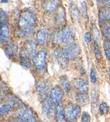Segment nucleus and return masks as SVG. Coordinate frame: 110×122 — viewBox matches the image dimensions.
Instances as JSON below:
<instances>
[{"label": "nucleus", "instance_id": "1", "mask_svg": "<svg viewBox=\"0 0 110 122\" xmlns=\"http://www.w3.org/2000/svg\"><path fill=\"white\" fill-rule=\"evenodd\" d=\"M46 56L47 51L45 50H42L35 54L33 58L34 65L38 72L45 73L46 69Z\"/></svg>", "mask_w": 110, "mask_h": 122}, {"label": "nucleus", "instance_id": "2", "mask_svg": "<svg viewBox=\"0 0 110 122\" xmlns=\"http://www.w3.org/2000/svg\"><path fill=\"white\" fill-rule=\"evenodd\" d=\"M36 22V17L32 12L24 11L20 15L19 25L22 29L33 28Z\"/></svg>", "mask_w": 110, "mask_h": 122}, {"label": "nucleus", "instance_id": "3", "mask_svg": "<svg viewBox=\"0 0 110 122\" xmlns=\"http://www.w3.org/2000/svg\"><path fill=\"white\" fill-rule=\"evenodd\" d=\"M81 113V107L79 105L69 103L65 109V114L67 119L70 122L76 121Z\"/></svg>", "mask_w": 110, "mask_h": 122}, {"label": "nucleus", "instance_id": "4", "mask_svg": "<svg viewBox=\"0 0 110 122\" xmlns=\"http://www.w3.org/2000/svg\"><path fill=\"white\" fill-rule=\"evenodd\" d=\"M63 51L67 59H73L79 54L80 48L79 46L74 41H69L65 46Z\"/></svg>", "mask_w": 110, "mask_h": 122}, {"label": "nucleus", "instance_id": "5", "mask_svg": "<svg viewBox=\"0 0 110 122\" xmlns=\"http://www.w3.org/2000/svg\"><path fill=\"white\" fill-rule=\"evenodd\" d=\"M64 96V92L59 86H55L52 88L50 95V101L53 107L60 104Z\"/></svg>", "mask_w": 110, "mask_h": 122}, {"label": "nucleus", "instance_id": "6", "mask_svg": "<svg viewBox=\"0 0 110 122\" xmlns=\"http://www.w3.org/2000/svg\"><path fill=\"white\" fill-rule=\"evenodd\" d=\"M51 90V86L47 82L41 81L39 82L37 84V94L44 101L47 99L48 95H50Z\"/></svg>", "mask_w": 110, "mask_h": 122}, {"label": "nucleus", "instance_id": "7", "mask_svg": "<svg viewBox=\"0 0 110 122\" xmlns=\"http://www.w3.org/2000/svg\"><path fill=\"white\" fill-rule=\"evenodd\" d=\"M54 56L56 61L62 68H64L67 66L68 63L67 58L65 56L63 50H61L60 48H57L54 51Z\"/></svg>", "mask_w": 110, "mask_h": 122}, {"label": "nucleus", "instance_id": "8", "mask_svg": "<svg viewBox=\"0 0 110 122\" xmlns=\"http://www.w3.org/2000/svg\"><path fill=\"white\" fill-rule=\"evenodd\" d=\"M98 20L100 24L110 20V8L107 7L101 8L98 12Z\"/></svg>", "mask_w": 110, "mask_h": 122}, {"label": "nucleus", "instance_id": "9", "mask_svg": "<svg viewBox=\"0 0 110 122\" xmlns=\"http://www.w3.org/2000/svg\"><path fill=\"white\" fill-rule=\"evenodd\" d=\"M91 110L94 114H97L98 111V102L99 96L98 92L95 89H92L91 95Z\"/></svg>", "mask_w": 110, "mask_h": 122}, {"label": "nucleus", "instance_id": "10", "mask_svg": "<svg viewBox=\"0 0 110 122\" xmlns=\"http://www.w3.org/2000/svg\"><path fill=\"white\" fill-rule=\"evenodd\" d=\"M53 107V106L50 103V100L48 98L44 101L42 106V113L46 119L50 118Z\"/></svg>", "mask_w": 110, "mask_h": 122}, {"label": "nucleus", "instance_id": "11", "mask_svg": "<svg viewBox=\"0 0 110 122\" xmlns=\"http://www.w3.org/2000/svg\"><path fill=\"white\" fill-rule=\"evenodd\" d=\"M55 116L57 122H67V119L65 114L64 109L62 104H59L56 106L55 111Z\"/></svg>", "mask_w": 110, "mask_h": 122}, {"label": "nucleus", "instance_id": "12", "mask_svg": "<svg viewBox=\"0 0 110 122\" xmlns=\"http://www.w3.org/2000/svg\"><path fill=\"white\" fill-rule=\"evenodd\" d=\"M9 36V29L8 24L5 20L1 22V32H0V40L1 42L7 41Z\"/></svg>", "mask_w": 110, "mask_h": 122}, {"label": "nucleus", "instance_id": "13", "mask_svg": "<svg viewBox=\"0 0 110 122\" xmlns=\"http://www.w3.org/2000/svg\"><path fill=\"white\" fill-rule=\"evenodd\" d=\"M65 12L64 8L61 7L58 9L55 17V25L57 26H60L65 23Z\"/></svg>", "mask_w": 110, "mask_h": 122}, {"label": "nucleus", "instance_id": "14", "mask_svg": "<svg viewBox=\"0 0 110 122\" xmlns=\"http://www.w3.org/2000/svg\"><path fill=\"white\" fill-rule=\"evenodd\" d=\"M29 54L26 50H23L20 52V63L25 68H29L31 67V62L30 60Z\"/></svg>", "mask_w": 110, "mask_h": 122}, {"label": "nucleus", "instance_id": "15", "mask_svg": "<svg viewBox=\"0 0 110 122\" xmlns=\"http://www.w3.org/2000/svg\"><path fill=\"white\" fill-rule=\"evenodd\" d=\"M78 103L82 106H85L88 105L90 102V97L88 94L81 93L77 95L76 97Z\"/></svg>", "mask_w": 110, "mask_h": 122}, {"label": "nucleus", "instance_id": "16", "mask_svg": "<svg viewBox=\"0 0 110 122\" xmlns=\"http://www.w3.org/2000/svg\"><path fill=\"white\" fill-rule=\"evenodd\" d=\"M60 34L62 37L63 42L68 43L70 41V38L71 37V32L68 26H65L62 29V30L60 31Z\"/></svg>", "mask_w": 110, "mask_h": 122}, {"label": "nucleus", "instance_id": "17", "mask_svg": "<svg viewBox=\"0 0 110 122\" xmlns=\"http://www.w3.org/2000/svg\"><path fill=\"white\" fill-rule=\"evenodd\" d=\"M75 86L76 88L82 93H84L88 90V83L84 80H78L75 83Z\"/></svg>", "mask_w": 110, "mask_h": 122}, {"label": "nucleus", "instance_id": "18", "mask_svg": "<svg viewBox=\"0 0 110 122\" xmlns=\"http://www.w3.org/2000/svg\"><path fill=\"white\" fill-rule=\"evenodd\" d=\"M46 39V30L45 27L41 26L37 33V41L40 45H43L45 43Z\"/></svg>", "mask_w": 110, "mask_h": 122}, {"label": "nucleus", "instance_id": "19", "mask_svg": "<svg viewBox=\"0 0 110 122\" xmlns=\"http://www.w3.org/2000/svg\"><path fill=\"white\" fill-rule=\"evenodd\" d=\"M26 48L27 50L26 51L28 52L30 56H31V57L33 58L34 56H35L36 50H37V47H36V44L35 41L34 40H30L26 44Z\"/></svg>", "mask_w": 110, "mask_h": 122}, {"label": "nucleus", "instance_id": "20", "mask_svg": "<svg viewBox=\"0 0 110 122\" xmlns=\"http://www.w3.org/2000/svg\"><path fill=\"white\" fill-rule=\"evenodd\" d=\"M69 10L72 20L74 22H77L79 20L80 13L77 6L75 5H71L70 7Z\"/></svg>", "mask_w": 110, "mask_h": 122}, {"label": "nucleus", "instance_id": "21", "mask_svg": "<svg viewBox=\"0 0 110 122\" xmlns=\"http://www.w3.org/2000/svg\"><path fill=\"white\" fill-rule=\"evenodd\" d=\"M60 82L63 90L65 92H68L70 89V83L66 75L61 76L60 77Z\"/></svg>", "mask_w": 110, "mask_h": 122}, {"label": "nucleus", "instance_id": "22", "mask_svg": "<svg viewBox=\"0 0 110 122\" xmlns=\"http://www.w3.org/2000/svg\"><path fill=\"white\" fill-rule=\"evenodd\" d=\"M45 8L48 12H53L55 10L59 5V1H48L46 2Z\"/></svg>", "mask_w": 110, "mask_h": 122}, {"label": "nucleus", "instance_id": "23", "mask_svg": "<svg viewBox=\"0 0 110 122\" xmlns=\"http://www.w3.org/2000/svg\"><path fill=\"white\" fill-rule=\"evenodd\" d=\"M34 30H35V28L34 27H33V28L22 29L20 31H18L17 32V35L20 38L26 37L30 34H31V33H32L34 31Z\"/></svg>", "mask_w": 110, "mask_h": 122}, {"label": "nucleus", "instance_id": "24", "mask_svg": "<svg viewBox=\"0 0 110 122\" xmlns=\"http://www.w3.org/2000/svg\"><path fill=\"white\" fill-rule=\"evenodd\" d=\"M4 51L5 52L6 56H7L8 57L13 55L14 53V46L11 43H8L5 44L4 48Z\"/></svg>", "mask_w": 110, "mask_h": 122}, {"label": "nucleus", "instance_id": "25", "mask_svg": "<svg viewBox=\"0 0 110 122\" xmlns=\"http://www.w3.org/2000/svg\"><path fill=\"white\" fill-rule=\"evenodd\" d=\"M12 107L9 104H5L1 106L0 108V114L1 116H5L7 115L9 111L11 110Z\"/></svg>", "mask_w": 110, "mask_h": 122}, {"label": "nucleus", "instance_id": "26", "mask_svg": "<svg viewBox=\"0 0 110 122\" xmlns=\"http://www.w3.org/2000/svg\"><path fill=\"white\" fill-rule=\"evenodd\" d=\"M99 111L101 115H106L109 111V107L105 102H103L99 106Z\"/></svg>", "mask_w": 110, "mask_h": 122}, {"label": "nucleus", "instance_id": "27", "mask_svg": "<svg viewBox=\"0 0 110 122\" xmlns=\"http://www.w3.org/2000/svg\"><path fill=\"white\" fill-rule=\"evenodd\" d=\"M94 52L97 59H100L101 58V52L100 47L96 42L94 43Z\"/></svg>", "mask_w": 110, "mask_h": 122}, {"label": "nucleus", "instance_id": "28", "mask_svg": "<svg viewBox=\"0 0 110 122\" xmlns=\"http://www.w3.org/2000/svg\"><path fill=\"white\" fill-rule=\"evenodd\" d=\"M102 31L104 36L108 40L110 41V23L104 27Z\"/></svg>", "mask_w": 110, "mask_h": 122}, {"label": "nucleus", "instance_id": "29", "mask_svg": "<svg viewBox=\"0 0 110 122\" xmlns=\"http://www.w3.org/2000/svg\"><path fill=\"white\" fill-rule=\"evenodd\" d=\"M18 102V98L15 96H12L10 97L7 101V103L10 104L12 107L14 106Z\"/></svg>", "mask_w": 110, "mask_h": 122}, {"label": "nucleus", "instance_id": "30", "mask_svg": "<svg viewBox=\"0 0 110 122\" xmlns=\"http://www.w3.org/2000/svg\"><path fill=\"white\" fill-rule=\"evenodd\" d=\"M82 122H90L91 116L88 112H84L82 113L81 116Z\"/></svg>", "mask_w": 110, "mask_h": 122}, {"label": "nucleus", "instance_id": "31", "mask_svg": "<svg viewBox=\"0 0 110 122\" xmlns=\"http://www.w3.org/2000/svg\"><path fill=\"white\" fill-rule=\"evenodd\" d=\"M81 11L82 16L86 17L87 16V8L86 3L84 2H82L81 3Z\"/></svg>", "mask_w": 110, "mask_h": 122}, {"label": "nucleus", "instance_id": "32", "mask_svg": "<svg viewBox=\"0 0 110 122\" xmlns=\"http://www.w3.org/2000/svg\"><path fill=\"white\" fill-rule=\"evenodd\" d=\"M53 42H54V43L56 44H61L62 42H63L62 37H61V36L60 34V32L58 33L55 36L54 39H53Z\"/></svg>", "mask_w": 110, "mask_h": 122}, {"label": "nucleus", "instance_id": "33", "mask_svg": "<svg viewBox=\"0 0 110 122\" xmlns=\"http://www.w3.org/2000/svg\"><path fill=\"white\" fill-rule=\"evenodd\" d=\"M90 80L92 83H95L97 81L96 73L94 69H91L90 73Z\"/></svg>", "mask_w": 110, "mask_h": 122}, {"label": "nucleus", "instance_id": "34", "mask_svg": "<svg viewBox=\"0 0 110 122\" xmlns=\"http://www.w3.org/2000/svg\"><path fill=\"white\" fill-rule=\"evenodd\" d=\"M84 38L85 41L88 42H90L91 41V33L89 32H86L84 36Z\"/></svg>", "mask_w": 110, "mask_h": 122}, {"label": "nucleus", "instance_id": "35", "mask_svg": "<svg viewBox=\"0 0 110 122\" xmlns=\"http://www.w3.org/2000/svg\"><path fill=\"white\" fill-rule=\"evenodd\" d=\"M7 14H6L5 12L2 10H1V20H4L5 19L7 18Z\"/></svg>", "mask_w": 110, "mask_h": 122}, {"label": "nucleus", "instance_id": "36", "mask_svg": "<svg viewBox=\"0 0 110 122\" xmlns=\"http://www.w3.org/2000/svg\"><path fill=\"white\" fill-rule=\"evenodd\" d=\"M94 36L95 37V38H98L99 36V31L98 30V29H97V28H94Z\"/></svg>", "mask_w": 110, "mask_h": 122}, {"label": "nucleus", "instance_id": "37", "mask_svg": "<svg viewBox=\"0 0 110 122\" xmlns=\"http://www.w3.org/2000/svg\"><path fill=\"white\" fill-rule=\"evenodd\" d=\"M104 45L105 47L107 48V50H110V41H104Z\"/></svg>", "mask_w": 110, "mask_h": 122}, {"label": "nucleus", "instance_id": "38", "mask_svg": "<svg viewBox=\"0 0 110 122\" xmlns=\"http://www.w3.org/2000/svg\"><path fill=\"white\" fill-rule=\"evenodd\" d=\"M105 54L106 57L109 59H110V51L108 50H105Z\"/></svg>", "mask_w": 110, "mask_h": 122}, {"label": "nucleus", "instance_id": "39", "mask_svg": "<svg viewBox=\"0 0 110 122\" xmlns=\"http://www.w3.org/2000/svg\"><path fill=\"white\" fill-rule=\"evenodd\" d=\"M25 122H35V118L33 117L31 118H30L29 119L27 120V121Z\"/></svg>", "mask_w": 110, "mask_h": 122}, {"label": "nucleus", "instance_id": "40", "mask_svg": "<svg viewBox=\"0 0 110 122\" xmlns=\"http://www.w3.org/2000/svg\"><path fill=\"white\" fill-rule=\"evenodd\" d=\"M108 71H109V73L110 76V66L109 67V68H108Z\"/></svg>", "mask_w": 110, "mask_h": 122}, {"label": "nucleus", "instance_id": "41", "mask_svg": "<svg viewBox=\"0 0 110 122\" xmlns=\"http://www.w3.org/2000/svg\"><path fill=\"white\" fill-rule=\"evenodd\" d=\"M107 5H109V6H110V1H107Z\"/></svg>", "mask_w": 110, "mask_h": 122}, {"label": "nucleus", "instance_id": "42", "mask_svg": "<svg viewBox=\"0 0 110 122\" xmlns=\"http://www.w3.org/2000/svg\"><path fill=\"white\" fill-rule=\"evenodd\" d=\"M8 1H1V2H8Z\"/></svg>", "mask_w": 110, "mask_h": 122}, {"label": "nucleus", "instance_id": "43", "mask_svg": "<svg viewBox=\"0 0 110 122\" xmlns=\"http://www.w3.org/2000/svg\"><path fill=\"white\" fill-rule=\"evenodd\" d=\"M42 122L41 121H38V122Z\"/></svg>", "mask_w": 110, "mask_h": 122}]
</instances>
